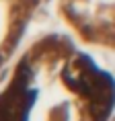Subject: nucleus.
Segmentation results:
<instances>
[{
	"instance_id": "obj_1",
	"label": "nucleus",
	"mask_w": 115,
	"mask_h": 121,
	"mask_svg": "<svg viewBox=\"0 0 115 121\" xmlns=\"http://www.w3.org/2000/svg\"><path fill=\"white\" fill-rule=\"evenodd\" d=\"M113 78L64 37H45L0 90V121H109Z\"/></svg>"
},
{
	"instance_id": "obj_2",
	"label": "nucleus",
	"mask_w": 115,
	"mask_h": 121,
	"mask_svg": "<svg viewBox=\"0 0 115 121\" xmlns=\"http://www.w3.org/2000/svg\"><path fill=\"white\" fill-rule=\"evenodd\" d=\"M60 10L82 41L115 47V0H60Z\"/></svg>"
},
{
	"instance_id": "obj_3",
	"label": "nucleus",
	"mask_w": 115,
	"mask_h": 121,
	"mask_svg": "<svg viewBox=\"0 0 115 121\" xmlns=\"http://www.w3.org/2000/svg\"><path fill=\"white\" fill-rule=\"evenodd\" d=\"M37 0H0V68L17 49Z\"/></svg>"
}]
</instances>
